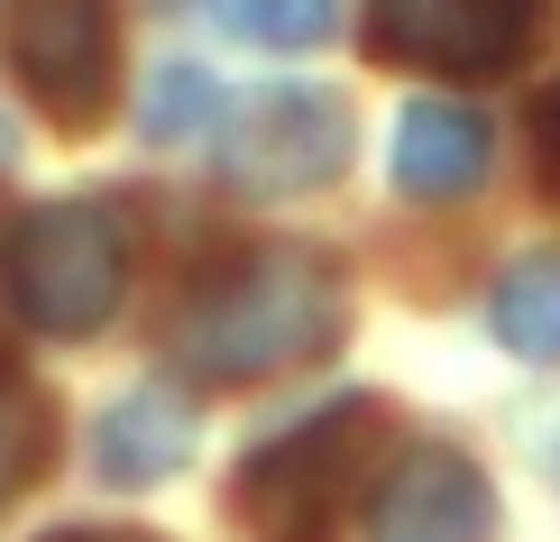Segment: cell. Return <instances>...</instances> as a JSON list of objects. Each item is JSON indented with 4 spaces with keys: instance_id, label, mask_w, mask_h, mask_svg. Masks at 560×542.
Wrapping results in <instances>:
<instances>
[{
    "instance_id": "cell-10",
    "label": "cell",
    "mask_w": 560,
    "mask_h": 542,
    "mask_svg": "<svg viewBox=\"0 0 560 542\" xmlns=\"http://www.w3.org/2000/svg\"><path fill=\"white\" fill-rule=\"evenodd\" d=\"M497 341L515 359H560V257H524L497 286Z\"/></svg>"
},
{
    "instance_id": "cell-14",
    "label": "cell",
    "mask_w": 560,
    "mask_h": 542,
    "mask_svg": "<svg viewBox=\"0 0 560 542\" xmlns=\"http://www.w3.org/2000/svg\"><path fill=\"white\" fill-rule=\"evenodd\" d=\"M533 184H542V194H560V74L533 92Z\"/></svg>"
},
{
    "instance_id": "cell-3",
    "label": "cell",
    "mask_w": 560,
    "mask_h": 542,
    "mask_svg": "<svg viewBox=\"0 0 560 542\" xmlns=\"http://www.w3.org/2000/svg\"><path fill=\"white\" fill-rule=\"evenodd\" d=\"M10 295L56 341L102 332L120 313V295H129V221L110 203H92V194L37 203L19 221V240H10Z\"/></svg>"
},
{
    "instance_id": "cell-6",
    "label": "cell",
    "mask_w": 560,
    "mask_h": 542,
    "mask_svg": "<svg viewBox=\"0 0 560 542\" xmlns=\"http://www.w3.org/2000/svg\"><path fill=\"white\" fill-rule=\"evenodd\" d=\"M377 56L432 65V74H505L542 37L551 0H368Z\"/></svg>"
},
{
    "instance_id": "cell-2",
    "label": "cell",
    "mask_w": 560,
    "mask_h": 542,
    "mask_svg": "<svg viewBox=\"0 0 560 542\" xmlns=\"http://www.w3.org/2000/svg\"><path fill=\"white\" fill-rule=\"evenodd\" d=\"M377 433H386V414L368 405V395H349V405L276 433L267 451L240 469V515L267 542H322L340 524V506L377 478Z\"/></svg>"
},
{
    "instance_id": "cell-9",
    "label": "cell",
    "mask_w": 560,
    "mask_h": 542,
    "mask_svg": "<svg viewBox=\"0 0 560 542\" xmlns=\"http://www.w3.org/2000/svg\"><path fill=\"white\" fill-rule=\"evenodd\" d=\"M92 451H102V469H110V478L148 487V478H166V469H184V460H194V423H184V405H175L166 387H138V395H120V405L102 414Z\"/></svg>"
},
{
    "instance_id": "cell-4",
    "label": "cell",
    "mask_w": 560,
    "mask_h": 542,
    "mask_svg": "<svg viewBox=\"0 0 560 542\" xmlns=\"http://www.w3.org/2000/svg\"><path fill=\"white\" fill-rule=\"evenodd\" d=\"M10 65L56 129H92L120 83V19L110 0H10Z\"/></svg>"
},
{
    "instance_id": "cell-8",
    "label": "cell",
    "mask_w": 560,
    "mask_h": 542,
    "mask_svg": "<svg viewBox=\"0 0 560 542\" xmlns=\"http://www.w3.org/2000/svg\"><path fill=\"white\" fill-rule=\"evenodd\" d=\"M487 175V120L459 102H405L395 111V184L423 203H451Z\"/></svg>"
},
{
    "instance_id": "cell-1",
    "label": "cell",
    "mask_w": 560,
    "mask_h": 542,
    "mask_svg": "<svg viewBox=\"0 0 560 542\" xmlns=\"http://www.w3.org/2000/svg\"><path fill=\"white\" fill-rule=\"evenodd\" d=\"M340 341V276L322 249L267 240L248 257H230L221 276H202L194 303L175 313V359L202 387H258V377H285L303 359Z\"/></svg>"
},
{
    "instance_id": "cell-12",
    "label": "cell",
    "mask_w": 560,
    "mask_h": 542,
    "mask_svg": "<svg viewBox=\"0 0 560 542\" xmlns=\"http://www.w3.org/2000/svg\"><path fill=\"white\" fill-rule=\"evenodd\" d=\"M202 10L248 46H313L331 28V0H202Z\"/></svg>"
},
{
    "instance_id": "cell-5",
    "label": "cell",
    "mask_w": 560,
    "mask_h": 542,
    "mask_svg": "<svg viewBox=\"0 0 560 542\" xmlns=\"http://www.w3.org/2000/svg\"><path fill=\"white\" fill-rule=\"evenodd\" d=\"M221 166L230 184H248V194H303V184H331L349 166V102L340 92H258V102H240V120L221 138Z\"/></svg>"
},
{
    "instance_id": "cell-15",
    "label": "cell",
    "mask_w": 560,
    "mask_h": 542,
    "mask_svg": "<svg viewBox=\"0 0 560 542\" xmlns=\"http://www.w3.org/2000/svg\"><path fill=\"white\" fill-rule=\"evenodd\" d=\"M46 542H156V533H120V524H74V533H46Z\"/></svg>"
},
{
    "instance_id": "cell-7",
    "label": "cell",
    "mask_w": 560,
    "mask_h": 542,
    "mask_svg": "<svg viewBox=\"0 0 560 542\" xmlns=\"http://www.w3.org/2000/svg\"><path fill=\"white\" fill-rule=\"evenodd\" d=\"M497 533V487L451 441H413L368 478V542H487Z\"/></svg>"
},
{
    "instance_id": "cell-11",
    "label": "cell",
    "mask_w": 560,
    "mask_h": 542,
    "mask_svg": "<svg viewBox=\"0 0 560 542\" xmlns=\"http://www.w3.org/2000/svg\"><path fill=\"white\" fill-rule=\"evenodd\" d=\"M46 441H56V423H46V405L19 377H0V506L19 497V487L46 469Z\"/></svg>"
},
{
    "instance_id": "cell-13",
    "label": "cell",
    "mask_w": 560,
    "mask_h": 542,
    "mask_svg": "<svg viewBox=\"0 0 560 542\" xmlns=\"http://www.w3.org/2000/svg\"><path fill=\"white\" fill-rule=\"evenodd\" d=\"M202 111H212V74L202 65H166L148 92V138H194Z\"/></svg>"
}]
</instances>
